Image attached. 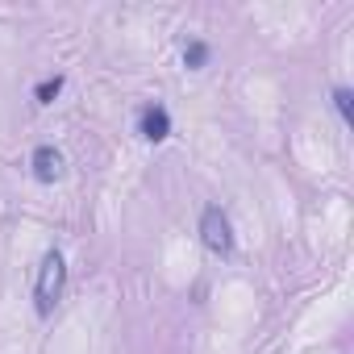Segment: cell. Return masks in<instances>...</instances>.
Segmentation results:
<instances>
[{"mask_svg": "<svg viewBox=\"0 0 354 354\" xmlns=\"http://www.w3.org/2000/svg\"><path fill=\"white\" fill-rule=\"evenodd\" d=\"M63 283H67V263H63L59 250H50V254L42 259L38 283H34V308H38V317H50V313H55V304H59V296H63Z\"/></svg>", "mask_w": 354, "mask_h": 354, "instance_id": "6da1fadb", "label": "cell"}, {"mask_svg": "<svg viewBox=\"0 0 354 354\" xmlns=\"http://www.w3.org/2000/svg\"><path fill=\"white\" fill-rule=\"evenodd\" d=\"M201 238L213 254H230L234 250V230H230V217L221 213V205H209L205 217H201Z\"/></svg>", "mask_w": 354, "mask_h": 354, "instance_id": "7a4b0ae2", "label": "cell"}, {"mask_svg": "<svg viewBox=\"0 0 354 354\" xmlns=\"http://www.w3.org/2000/svg\"><path fill=\"white\" fill-rule=\"evenodd\" d=\"M30 167H34V180L55 184L59 175H63V154H59L55 146H38V150H34V158H30Z\"/></svg>", "mask_w": 354, "mask_h": 354, "instance_id": "3957f363", "label": "cell"}, {"mask_svg": "<svg viewBox=\"0 0 354 354\" xmlns=\"http://www.w3.org/2000/svg\"><path fill=\"white\" fill-rule=\"evenodd\" d=\"M167 133H171V117H167V109H162V104H150V109L142 113V138L162 142Z\"/></svg>", "mask_w": 354, "mask_h": 354, "instance_id": "277c9868", "label": "cell"}, {"mask_svg": "<svg viewBox=\"0 0 354 354\" xmlns=\"http://www.w3.org/2000/svg\"><path fill=\"white\" fill-rule=\"evenodd\" d=\"M184 63H188V67H205V63H209V46H205V42H188V46H184Z\"/></svg>", "mask_w": 354, "mask_h": 354, "instance_id": "5b68a950", "label": "cell"}, {"mask_svg": "<svg viewBox=\"0 0 354 354\" xmlns=\"http://www.w3.org/2000/svg\"><path fill=\"white\" fill-rule=\"evenodd\" d=\"M59 92H63V80H59V75H55V80H42V84H38V92H34V96H38V104H50V100H55V96H59Z\"/></svg>", "mask_w": 354, "mask_h": 354, "instance_id": "8992f818", "label": "cell"}, {"mask_svg": "<svg viewBox=\"0 0 354 354\" xmlns=\"http://www.w3.org/2000/svg\"><path fill=\"white\" fill-rule=\"evenodd\" d=\"M333 104H337L342 121H350V88H337V92H333Z\"/></svg>", "mask_w": 354, "mask_h": 354, "instance_id": "52a82bcc", "label": "cell"}]
</instances>
